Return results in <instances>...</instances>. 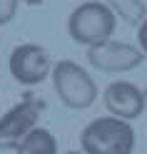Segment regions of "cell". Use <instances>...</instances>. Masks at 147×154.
Segmentation results:
<instances>
[{"instance_id":"6da1fadb","label":"cell","mask_w":147,"mask_h":154,"mask_svg":"<svg viewBox=\"0 0 147 154\" xmlns=\"http://www.w3.org/2000/svg\"><path fill=\"white\" fill-rule=\"evenodd\" d=\"M85 154H132L135 129L127 119L120 117H97L80 134Z\"/></svg>"},{"instance_id":"7a4b0ae2","label":"cell","mask_w":147,"mask_h":154,"mask_svg":"<svg viewBox=\"0 0 147 154\" xmlns=\"http://www.w3.org/2000/svg\"><path fill=\"white\" fill-rule=\"evenodd\" d=\"M115 25H117V15L110 10V5L87 0L70 13L67 30H70V37L75 42L92 47V45L110 40L115 32Z\"/></svg>"},{"instance_id":"3957f363","label":"cell","mask_w":147,"mask_h":154,"mask_svg":"<svg viewBox=\"0 0 147 154\" xmlns=\"http://www.w3.org/2000/svg\"><path fill=\"white\" fill-rule=\"evenodd\" d=\"M53 90L60 102L70 109H87L97 100V85L90 72L72 60H60L53 65Z\"/></svg>"},{"instance_id":"277c9868","label":"cell","mask_w":147,"mask_h":154,"mask_svg":"<svg viewBox=\"0 0 147 154\" xmlns=\"http://www.w3.org/2000/svg\"><path fill=\"white\" fill-rule=\"evenodd\" d=\"M8 67H10V75L20 85H25V87L40 85L45 77L53 72V62H50L47 50L40 47V45H35V42L18 45L15 50L10 52V62H8Z\"/></svg>"},{"instance_id":"5b68a950","label":"cell","mask_w":147,"mask_h":154,"mask_svg":"<svg viewBox=\"0 0 147 154\" xmlns=\"http://www.w3.org/2000/svg\"><path fill=\"white\" fill-rule=\"evenodd\" d=\"M142 60H145L142 50H137L135 45L112 40V37L87 50V62L100 72H130L140 67Z\"/></svg>"},{"instance_id":"8992f818","label":"cell","mask_w":147,"mask_h":154,"mask_svg":"<svg viewBox=\"0 0 147 154\" xmlns=\"http://www.w3.org/2000/svg\"><path fill=\"white\" fill-rule=\"evenodd\" d=\"M43 104L35 102L30 97H25L23 102H18L15 107H10L3 117H0V149H18L27 132H33L37 127V117H40Z\"/></svg>"},{"instance_id":"52a82bcc","label":"cell","mask_w":147,"mask_h":154,"mask_svg":"<svg viewBox=\"0 0 147 154\" xmlns=\"http://www.w3.org/2000/svg\"><path fill=\"white\" fill-rule=\"evenodd\" d=\"M102 102H105V107L112 117H120V119H127V122L137 119L145 112V104H147L145 92L127 80H117L112 85H107V90L102 94Z\"/></svg>"},{"instance_id":"ba28073f","label":"cell","mask_w":147,"mask_h":154,"mask_svg":"<svg viewBox=\"0 0 147 154\" xmlns=\"http://www.w3.org/2000/svg\"><path fill=\"white\" fill-rule=\"evenodd\" d=\"M18 154H57V139L53 137L50 129L35 127L18 144Z\"/></svg>"},{"instance_id":"9c48e42d","label":"cell","mask_w":147,"mask_h":154,"mask_svg":"<svg viewBox=\"0 0 147 154\" xmlns=\"http://www.w3.org/2000/svg\"><path fill=\"white\" fill-rule=\"evenodd\" d=\"M110 10L130 25H142L147 20V8L142 0H107Z\"/></svg>"},{"instance_id":"30bf717a","label":"cell","mask_w":147,"mask_h":154,"mask_svg":"<svg viewBox=\"0 0 147 154\" xmlns=\"http://www.w3.org/2000/svg\"><path fill=\"white\" fill-rule=\"evenodd\" d=\"M18 10V0H0V25L10 23Z\"/></svg>"},{"instance_id":"8fae6325","label":"cell","mask_w":147,"mask_h":154,"mask_svg":"<svg viewBox=\"0 0 147 154\" xmlns=\"http://www.w3.org/2000/svg\"><path fill=\"white\" fill-rule=\"evenodd\" d=\"M137 42H140V50L147 55V20L137 27Z\"/></svg>"},{"instance_id":"7c38bea8","label":"cell","mask_w":147,"mask_h":154,"mask_svg":"<svg viewBox=\"0 0 147 154\" xmlns=\"http://www.w3.org/2000/svg\"><path fill=\"white\" fill-rule=\"evenodd\" d=\"M23 3H27V5H40L43 0H23Z\"/></svg>"},{"instance_id":"4fadbf2b","label":"cell","mask_w":147,"mask_h":154,"mask_svg":"<svg viewBox=\"0 0 147 154\" xmlns=\"http://www.w3.org/2000/svg\"><path fill=\"white\" fill-rule=\"evenodd\" d=\"M65 154H85V152H65Z\"/></svg>"}]
</instances>
